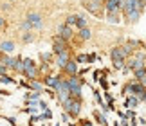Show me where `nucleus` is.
I'll use <instances>...</instances> for the list:
<instances>
[{
  "label": "nucleus",
  "mask_w": 146,
  "mask_h": 126,
  "mask_svg": "<svg viewBox=\"0 0 146 126\" xmlns=\"http://www.w3.org/2000/svg\"><path fill=\"white\" fill-rule=\"evenodd\" d=\"M143 2H144V4H146V0H143Z\"/></svg>",
  "instance_id": "obj_34"
},
{
  "label": "nucleus",
  "mask_w": 146,
  "mask_h": 126,
  "mask_svg": "<svg viewBox=\"0 0 146 126\" xmlns=\"http://www.w3.org/2000/svg\"><path fill=\"white\" fill-rule=\"evenodd\" d=\"M24 72H25V76H27V78H31V79L36 76V68H35V67H33V68H25Z\"/></svg>",
  "instance_id": "obj_21"
},
{
  "label": "nucleus",
  "mask_w": 146,
  "mask_h": 126,
  "mask_svg": "<svg viewBox=\"0 0 146 126\" xmlns=\"http://www.w3.org/2000/svg\"><path fill=\"white\" fill-rule=\"evenodd\" d=\"M31 40H33V34H29V32H27L25 36H24V42L27 43V42H31Z\"/></svg>",
  "instance_id": "obj_25"
},
{
  "label": "nucleus",
  "mask_w": 146,
  "mask_h": 126,
  "mask_svg": "<svg viewBox=\"0 0 146 126\" xmlns=\"http://www.w3.org/2000/svg\"><path fill=\"white\" fill-rule=\"evenodd\" d=\"M128 67H130L132 70L143 68V67H144V54H143V52H135V54H133V58L128 61Z\"/></svg>",
  "instance_id": "obj_3"
},
{
  "label": "nucleus",
  "mask_w": 146,
  "mask_h": 126,
  "mask_svg": "<svg viewBox=\"0 0 146 126\" xmlns=\"http://www.w3.org/2000/svg\"><path fill=\"white\" fill-rule=\"evenodd\" d=\"M27 22H29L31 27H42V18H40V15H36V13L27 15Z\"/></svg>",
  "instance_id": "obj_7"
},
{
  "label": "nucleus",
  "mask_w": 146,
  "mask_h": 126,
  "mask_svg": "<svg viewBox=\"0 0 146 126\" xmlns=\"http://www.w3.org/2000/svg\"><path fill=\"white\" fill-rule=\"evenodd\" d=\"M99 2H103V0H99Z\"/></svg>",
  "instance_id": "obj_35"
},
{
  "label": "nucleus",
  "mask_w": 146,
  "mask_h": 126,
  "mask_svg": "<svg viewBox=\"0 0 146 126\" xmlns=\"http://www.w3.org/2000/svg\"><path fill=\"white\" fill-rule=\"evenodd\" d=\"M63 108L67 110V113H70V115H78L80 110H81V103L78 99H74V97H69V99L63 103Z\"/></svg>",
  "instance_id": "obj_1"
},
{
  "label": "nucleus",
  "mask_w": 146,
  "mask_h": 126,
  "mask_svg": "<svg viewBox=\"0 0 146 126\" xmlns=\"http://www.w3.org/2000/svg\"><path fill=\"white\" fill-rule=\"evenodd\" d=\"M141 15H143V11L133 9V11H130V13L126 15V22H128V24H135V22L141 18Z\"/></svg>",
  "instance_id": "obj_9"
},
{
  "label": "nucleus",
  "mask_w": 146,
  "mask_h": 126,
  "mask_svg": "<svg viewBox=\"0 0 146 126\" xmlns=\"http://www.w3.org/2000/svg\"><path fill=\"white\" fill-rule=\"evenodd\" d=\"M33 88H35V90H40V88H42V85H40V83H36V81H33Z\"/></svg>",
  "instance_id": "obj_26"
},
{
  "label": "nucleus",
  "mask_w": 146,
  "mask_h": 126,
  "mask_svg": "<svg viewBox=\"0 0 146 126\" xmlns=\"http://www.w3.org/2000/svg\"><path fill=\"white\" fill-rule=\"evenodd\" d=\"M0 49H2L4 52H11V50L15 49V43L13 42H4L2 45H0Z\"/></svg>",
  "instance_id": "obj_15"
},
{
  "label": "nucleus",
  "mask_w": 146,
  "mask_h": 126,
  "mask_svg": "<svg viewBox=\"0 0 146 126\" xmlns=\"http://www.w3.org/2000/svg\"><path fill=\"white\" fill-rule=\"evenodd\" d=\"M108 22H112V24H117V22H119V16H117V13H108Z\"/></svg>",
  "instance_id": "obj_22"
},
{
  "label": "nucleus",
  "mask_w": 146,
  "mask_h": 126,
  "mask_svg": "<svg viewBox=\"0 0 146 126\" xmlns=\"http://www.w3.org/2000/svg\"><path fill=\"white\" fill-rule=\"evenodd\" d=\"M128 105H130L132 108H135V106L139 105V99H137V97H130V99H128V101L125 103V106H128Z\"/></svg>",
  "instance_id": "obj_19"
},
{
  "label": "nucleus",
  "mask_w": 146,
  "mask_h": 126,
  "mask_svg": "<svg viewBox=\"0 0 146 126\" xmlns=\"http://www.w3.org/2000/svg\"><path fill=\"white\" fill-rule=\"evenodd\" d=\"M94 97H96V99L99 101V105H103V101H101V97H99V94H98V92H94Z\"/></svg>",
  "instance_id": "obj_27"
},
{
  "label": "nucleus",
  "mask_w": 146,
  "mask_h": 126,
  "mask_svg": "<svg viewBox=\"0 0 146 126\" xmlns=\"http://www.w3.org/2000/svg\"><path fill=\"white\" fill-rule=\"evenodd\" d=\"M63 50H67L65 40H63V38H54V52L60 54V52H63Z\"/></svg>",
  "instance_id": "obj_8"
},
{
  "label": "nucleus",
  "mask_w": 146,
  "mask_h": 126,
  "mask_svg": "<svg viewBox=\"0 0 146 126\" xmlns=\"http://www.w3.org/2000/svg\"><path fill=\"white\" fill-rule=\"evenodd\" d=\"M110 56H112V60H114V61L125 60V54H123L121 47H115V49H112V50H110Z\"/></svg>",
  "instance_id": "obj_11"
},
{
  "label": "nucleus",
  "mask_w": 146,
  "mask_h": 126,
  "mask_svg": "<svg viewBox=\"0 0 146 126\" xmlns=\"http://www.w3.org/2000/svg\"><path fill=\"white\" fill-rule=\"evenodd\" d=\"M49 87H52V88H56L58 87V83H60V78H56V76H50V78H47V81H45Z\"/></svg>",
  "instance_id": "obj_16"
},
{
  "label": "nucleus",
  "mask_w": 146,
  "mask_h": 126,
  "mask_svg": "<svg viewBox=\"0 0 146 126\" xmlns=\"http://www.w3.org/2000/svg\"><path fill=\"white\" fill-rule=\"evenodd\" d=\"M63 68L70 74V76H76V72H78V65H76V61H70V60L67 61V65H65Z\"/></svg>",
  "instance_id": "obj_12"
},
{
  "label": "nucleus",
  "mask_w": 146,
  "mask_h": 126,
  "mask_svg": "<svg viewBox=\"0 0 146 126\" xmlns=\"http://www.w3.org/2000/svg\"><path fill=\"white\" fill-rule=\"evenodd\" d=\"M133 74H135V78H137V81H141V79L146 76V68H137V70H133Z\"/></svg>",
  "instance_id": "obj_18"
},
{
  "label": "nucleus",
  "mask_w": 146,
  "mask_h": 126,
  "mask_svg": "<svg viewBox=\"0 0 146 126\" xmlns=\"http://www.w3.org/2000/svg\"><path fill=\"white\" fill-rule=\"evenodd\" d=\"M143 101H146V94H144V97H143Z\"/></svg>",
  "instance_id": "obj_33"
},
{
  "label": "nucleus",
  "mask_w": 146,
  "mask_h": 126,
  "mask_svg": "<svg viewBox=\"0 0 146 126\" xmlns=\"http://www.w3.org/2000/svg\"><path fill=\"white\" fill-rule=\"evenodd\" d=\"M2 81H4V83H11V79H9L7 76H2Z\"/></svg>",
  "instance_id": "obj_28"
},
{
  "label": "nucleus",
  "mask_w": 146,
  "mask_h": 126,
  "mask_svg": "<svg viewBox=\"0 0 146 126\" xmlns=\"http://www.w3.org/2000/svg\"><path fill=\"white\" fill-rule=\"evenodd\" d=\"M76 25L80 27V29H83V27H87V20L83 18V16H78V20H76Z\"/></svg>",
  "instance_id": "obj_20"
},
{
  "label": "nucleus",
  "mask_w": 146,
  "mask_h": 126,
  "mask_svg": "<svg viewBox=\"0 0 146 126\" xmlns=\"http://www.w3.org/2000/svg\"><path fill=\"white\" fill-rule=\"evenodd\" d=\"M60 38H63V40H70V38H72V29H70V25L63 24V25L60 27Z\"/></svg>",
  "instance_id": "obj_10"
},
{
  "label": "nucleus",
  "mask_w": 146,
  "mask_h": 126,
  "mask_svg": "<svg viewBox=\"0 0 146 126\" xmlns=\"http://www.w3.org/2000/svg\"><path fill=\"white\" fill-rule=\"evenodd\" d=\"M139 83H141V85H143V87L146 88V76H144V78H143V79H141V81H139Z\"/></svg>",
  "instance_id": "obj_29"
},
{
  "label": "nucleus",
  "mask_w": 146,
  "mask_h": 126,
  "mask_svg": "<svg viewBox=\"0 0 146 126\" xmlns=\"http://www.w3.org/2000/svg\"><path fill=\"white\" fill-rule=\"evenodd\" d=\"M76 20H78V16H69V18H67V25L76 24Z\"/></svg>",
  "instance_id": "obj_24"
},
{
  "label": "nucleus",
  "mask_w": 146,
  "mask_h": 126,
  "mask_svg": "<svg viewBox=\"0 0 146 126\" xmlns=\"http://www.w3.org/2000/svg\"><path fill=\"white\" fill-rule=\"evenodd\" d=\"M121 9H123V13H125V15H128L130 11L137 9V0H123Z\"/></svg>",
  "instance_id": "obj_6"
},
{
  "label": "nucleus",
  "mask_w": 146,
  "mask_h": 126,
  "mask_svg": "<svg viewBox=\"0 0 146 126\" xmlns=\"http://www.w3.org/2000/svg\"><path fill=\"white\" fill-rule=\"evenodd\" d=\"M0 27H4V18H0Z\"/></svg>",
  "instance_id": "obj_31"
},
{
  "label": "nucleus",
  "mask_w": 146,
  "mask_h": 126,
  "mask_svg": "<svg viewBox=\"0 0 146 126\" xmlns=\"http://www.w3.org/2000/svg\"><path fill=\"white\" fill-rule=\"evenodd\" d=\"M126 90H128V92H132L139 101H143V97H144V94H146V88L143 87L141 83H132V85H128Z\"/></svg>",
  "instance_id": "obj_2"
},
{
  "label": "nucleus",
  "mask_w": 146,
  "mask_h": 126,
  "mask_svg": "<svg viewBox=\"0 0 146 126\" xmlns=\"http://www.w3.org/2000/svg\"><path fill=\"white\" fill-rule=\"evenodd\" d=\"M85 7H87V11H90V13H94V15H101L103 2H99V0H87Z\"/></svg>",
  "instance_id": "obj_4"
},
{
  "label": "nucleus",
  "mask_w": 146,
  "mask_h": 126,
  "mask_svg": "<svg viewBox=\"0 0 146 126\" xmlns=\"http://www.w3.org/2000/svg\"><path fill=\"white\" fill-rule=\"evenodd\" d=\"M80 38L85 42V40H90V31L87 29V27H83V29H80Z\"/></svg>",
  "instance_id": "obj_17"
},
{
  "label": "nucleus",
  "mask_w": 146,
  "mask_h": 126,
  "mask_svg": "<svg viewBox=\"0 0 146 126\" xmlns=\"http://www.w3.org/2000/svg\"><path fill=\"white\" fill-rule=\"evenodd\" d=\"M94 117H96V121H98L101 126H106V124H108V121H106V117L103 115V113H99V112H94Z\"/></svg>",
  "instance_id": "obj_14"
},
{
  "label": "nucleus",
  "mask_w": 146,
  "mask_h": 126,
  "mask_svg": "<svg viewBox=\"0 0 146 126\" xmlns=\"http://www.w3.org/2000/svg\"><path fill=\"white\" fill-rule=\"evenodd\" d=\"M67 61H69V52H67V50H63V52L58 54V65L63 68V67L67 65Z\"/></svg>",
  "instance_id": "obj_13"
},
{
  "label": "nucleus",
  "mask_w": 146,
  "mask_h": 126,
  "mask_svg": "<svg viewBox=\"0 0 146 126\" xmlns=\"http://www.w3.org/2000/svg\"><path fill=\"white\" fill-rule=\"evenodd\" d=\"M83 126H92V124H90V123H85V124H83Z\"/></svg>",
  "instance_id": "obj_32"
},
{
  "label": "nucleus",
  "mask_w": 146,
  "mask_h": 126,
  "mask_svg": "<svg viewBox=\"0 0 146 126\" xmlns=\"http://www.w3.org/2000/svg\"><path fill=\"white\" fill-rule=\"evenodd\" d=\"M33 67H35V61H33V60H29V58L24 60V70H25V68H33Z\"/></svg>",
  "instance_id": "obj_23"
},
{
  "label": "nucleus",
  "mask_w": 146,
  "mask_h": 126,
  "mask_svg": "<svg viewBox=\"0 0 146 126\" xmlns=\"http://www.w3.org/2000/svg\"><path fill=\"white\" fill-rule=\"evenodd\" d=\"M121 4H123V0H106V11L108 13H117V11L121 9Z\"/></svg>",
  "instance_id": "obj_5"
},
{
  "label": "nucleus",
  "mask_w": 146,
  "mask_h": 126,
  "mask_svg": "<svg viewBox=\"0 0 146 126\" xmlns=\"http://www.w3.org/2000/svg\"><path fill=\"white\" fill-rule=\"evenodd\" d=\"M88 58H87V56H80V58H78V61H87Z\"/></svg>",
  "instance_id": "obj_30"
}]
</instances>
